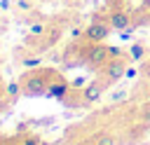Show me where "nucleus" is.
Here are the masks:
<instances>
[{
	"label": "nucleus",
	"mask_w": 150,
	"mask_h": 145,
	"mask_svg": "<svg viewBox=\"0 0 150 145\" xmlns=\"http://www.w3.org/2000/svg\"><path fill=\"white\" fill-rule=\"evenodd\" d=\"M127 65H129V58L127 56H120V58H110L103 68H101V77L108 82V84H115L124 77L127 72Z\"/></svg>",
	"instance_id": "3"
},
{
	"label": "nucleus",
	"mask_w": 150,
	"mask_h": 145,
	"mask_svg": "<svg viewBox=\"0 0 150 145\" xmlns=\"http://www.w3.org/2000/svg\"><path fill=\"white\" fill-rule=\"evenodd\" d=\"M19 65L26 68V70H33V68H40L42 65V56L40 54H26L19 58Z\"/></svg>",
	"instance_id": "10"
},
{
	"label": "nucleus",
	"mask_w": 150,
	"mask_h": 145,
	"mask_svg": "<svg viewBox=\"0 0 150 145\" xmlns=\"http://www.w3.org/2000/svg\"><path fill=\"white\" fill-rule=\"evenodd\" d=\"M0 49H2V44H0Z\"/></svg>",
	"instance_id": "24"
},
{
	"label": "nucleus",
	"mask_w": 150,
	"mask_h": 145,
	"mask_svg": "<svg viewBox=\"0 0 150 145\" xmlns=\"http://www.w3.org/2000/svg\"><path fill=\"white\" fill-rule=\"evenodd\" d=\"M70 89H73V87H70V82H66L63 77H59V75H56V77L52 80V84H49V89H47V94H45V96L56 98V101H63V98L70 94Z\"/></svg>",
	"instance_id": "6"
},
{
	"label": "nucleus",
	"mask_w": 150,
	"mask_h": 145,
	"mask_svg": "<svg viewBox=\"0 0 150 145\" xmlns=\"http://www.w3.org/2000/svg\"><path fill=\"white\" fill-rule=\"evenodd\" d=\"M19 145H40V138H38V136H26Z\"/></svg>",
	"instance_id": "17"
},
{
	"label": "nucleus",
	"mask_w": 150,
	"mask_h": 145,
	"mask_svg": "<svg viewBox=\"0 0 150 145\" xmlns=\"http://www.w3.org/2000/svg\"><path fill=\"white\" fill-rule=\"evenodd\" d=\"M110 23L108 19H94L87 28H84V40L87 42H103L108 35H110Z\"/></svg>",
	"instance_id": "4"
},
{
	"label": "nucleus",
	"mask_w": 150,
	"mask_h": 145,
	"mask_svg": "<svg viewBox=\"0 0 150 145\" xmlns=\"http://www.w3.org/2000/svg\"><path fill=\"white\" fill-rule=\"evenodd\" d=\"M16 12H33V0H14Z\"/></svg>",
	"instance_id": "13"
},
{
	"label": "nucleus",
	"mask_w": 150,
	"mask_h": 145,
	"mask_svg": "<svg viewBox=\"0 0 150 145\" xmlns=\"http://www.w3.org/2000/svg\"><path fill=\"white\" fill-rule=\"evenodd\" d=\"M12 5H14L12 0H0V9H2V12H7V9H12Z\"/></svg>",
	"instance_id": "20"
},
{
	"label": "nucleus",
	"mask_w": 150,
	"mask_h": 145,
	"mask_svg": "<svg viewBox=\"0 0 150 145\" xmlns=\"http://www.w3.org/2000/svg\"><path fill=\"white\" fill-rule=\"evenodd\" d=\"M21 94H23V89H21V82H19V80L7 82V87H5V101H7V103H14Z\"/></svg>",
	"instance_id": "9"
},
{
	"label": "nucleus",
	"mask_w": 150,
	"mask_h": 145,
	"mask_svg": "<svg viewBox=\"0 0 150 145\" xmlns=\"http://www.w3.org/2000/svg\"><path fill=\"white\" fill-rule=\"evenodd\" d=\"M94 145H120V143H117V138L112 133H101V136H96Z\"/></svg>",
	"instance_id": "12"
},
{
	"label": "nucleus",
	"mask_w": 150,
	"mask_h": 145,
	"mask_svg": "<svg viewBox=\"0 0 150 145\" xmlns=\"http://www.w3.org/2000/svg\"><path fill=\"white\" fill-rule=\"evenodd\" d=\"M145 44L141 42V40H136V42H131L129 44V51H127V58H129V63H138V61H143L145 58Z\"/></svg>",
	"instance_id": "8"
},
{
	"label": "nucleus",
	"mask_w": 150,
	"mask_h": 145,
	"mask_svg": "<svg viewBox=\"0 0 150 145\" xmlns=\"http://www.w3.org/2000/svg\"><path fill=\"white\" fill-rule=\"evenodd\" d=\"M82 35H84L82 28H70V37H73V40H77V37H82Z\"/></svg>",
	"instance_id": "19"
},
{
	"label": "nucleus",
	"mask_w": 150,
	"mask_h": 145,
	"mask_svg": "<svg viewBox=\"0 0 150 145\" xmlns=\"http://www.w3.org/2000/svg\"><path fill=\"white\" fill-rule=\"evenodd\" d=\"M82 61H84L89 68L101 70V68L110 61V49H108L103 42H89V47L82 49Z\"/></svg>",
	"instance_id": "2"
},
{
	"label": "nucleus",
	"mask_w": 150,
	"mask_h": 145,
	"mask_svg": "<svg viewBox=\"0 0 150 145\" xmlns=\"http://www.w3.org/2000/svg\"><path fill=\"white\" fill-rule=\"evenodd\" d=\"M5 87H7V84H5V82H2V80H0V101H2V98H5Z\"/></svg>",
	"instance_id": "21"
},
{
	"label": "nucleus",
	"mask_w": 150,
	"mask_h": 145,
	"mask_svg": "<svg viewBox=\"0 0 150 145\" xmlns=\"http://www.w3.org/2000/svg\"><path fill=\"white\" fill-rule=\"evenodd\" d=\"M143 9H150V0H143Z\"/></svg>",
	"instance_id": "22"
},
{
	"label": "nucleus",
	"mask_w": 150,
	"mask_h": 145,
	"mask_svg": "<svg viewBox=\"0 0 150 145\" xmlns=\"http://www.w3.org/2000/svg\"><path fill=\"white\" fill-rule=\"evenodd\" d=\"M136 75H138V70H136L134 65H127V72H124V77H127V80H134Z\"/></svg>",
	"instance_id": "18"
},
{
	"label": "nucleus",
	"mask_w": 150,
	"mask_h": 145,
	"mask_svg": "<svg viewBox=\"0 0 150 145\" xmlns=\"http://www.w3.org/2000/svg\"><path fill=\"white\" fill-rule=\"evenodd\" d=\"M127 96H129V94H127L124 89H115V91L108 96V101H110V103H120V101H127Z\"/></svg>",
	"instance_id": "14"
},
{
	"label": "nucleus",
	"mask_w": 150,
	"mask_h": 145,
	"mask_svg": "<svg viewBox=\"0 0 150 145\" xmlns=\"http://www.w3.org/2000/svg\"><path fill=\"white\" fill-rule=\"evenodd\" d=\"M66 2H80V0H66Z\"/></svg>",
	"instance_id": "23"
},
{
	"label": "nucleus",
	"mask_w": 150,
	"mask_h": 145,
	"mask_svg": "<svg viewBox=\"0 0 150 145\" xmlns=\"http://www.w3.org/2000/svg\"><path fill=\"white\" fill-rule=\"evenodd\" d=\"M70 87H73V89H84V87H87V80H84V77H75V80L70 82Z\"/></svg>",
	"instance_id": "16"
},
{
	"label": "nucleus",
	"mask_w": 150,
	"mask_h": 145,
	"mask_svg": "<svg viewBox=\"0 0 150 145\" xmlns=\"http://www.w3.org/2000/svg\"><path fill=\"white\" fill-rule=\"evenodd\" d=\"M108 23H110L112 30H122V28L131 26V14L124 12V9H115V12L108 14Z\"/></svg>",
	"instance_id": "7"
},
{
	"label": "nucleus",
	"mask_w": 150,
	"mask_h": 145,
	"mask_svg": "<svg viewBox=\"0 0 150 145\" xmlns=\"http://www.w3.org/2000/svg\"><path fill=\"white\" fill-rule=\"evenodd\" d=\"M54 77H56V70H52V68H33V70H28L19 80L21 89H23V96H45Z\"/></svg>",
	"instance_id": "1"
},
{
	"label": "nucleus",
	"mask_w": 150,
	"mask_h": 145,
	"mask_svg": "<svg viewBox=\"0 0 150 145\" xmlns=\"http://www.w3.org/2000/svg\"><path fill=\"white\" fill-rule=\"evenodd\" d=\"M134 30H136V26H134V23H131V26H127V28H122V30H117V33H120V35H117V37H120V40H124V42H127V40H131V35H134Z\"/></svg>",
	"instance_id": "15"
},
{
	"label": "nucleus",
	"mask_w": 150,
	"mask_h": 145,
	"mask_svg": "<svg viewBox=\"0 0 150 145\" xmlns=\"http://www.w3.org/2000/svg\"><path fill=\"white\" fill-rule=\"evenodd\" d=\"M110 84L103 80V77H96L94 82H89L84 89H80L82 91V105H94L96 101H101V96H103V91L108 89Z\"/></svg>",
	"instance_id": "5"
},
{
	"label": "nucleus",
	"mask_w": 150,
	"mask_h": 145,
	"mask_svg": "<svg viewBox=\"0 0 150 145\" xmlns=\"http://www.w3.org/2000/svg\"><path fill=\"white\" fill-rule=\"evenodd\" d=\"M47 33V23L45 21H30L28 23V35L30 37H42Z\"/></svg>",
	"instance_id": "11"
}]
</instances>
